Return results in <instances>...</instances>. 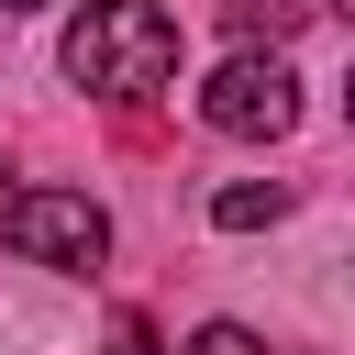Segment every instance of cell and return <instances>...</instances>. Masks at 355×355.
Listing matches in <instances>:
<instances>
[{"mask_svg":"<svg viewBox=\"0 0 355 355\" xmlns=\"http://www.w3.org/2000/svg\"><path fill=\"white\" fill-rule=\"evenodd\" d=\"M67 78L100 100H166L178 89V22L155 0H78L67 22Z\"/></svg>","mask_w":355,"mask_h":355,"instance_id":"obj_1","label":"cell"},{"mask_svg":"<svg viewBox=\"0 0 355 355\" xmlns=\"http://www.w3.org/2000/svg\"><path fill=\"white\" fill-rule=\"evenodd\" d=\"M0 233H11V255L67 266V277H89L111 255V211L89 189H0Z\"/></svg>","mask_w":355,"mask_h":355,"instance_id":"obj_2","label":"cell"},{"mask_svg":"<svg viewBox=\"0 0 355 355\" xmlns=\"http://www.w3.org/2000/svg\"><path fill=\"white\" fill-rule=\"evenodd\" d=\"M200 122L211 133H233V144H277L288 122H300V78H288V55H222L211 67V89H200Z\"/></svg>","mask_w":355,"mask_h":355,"instance_id":"obj_3","label":"cell"},{"mask_svg":"<svg viewBox=\"0 0 355 355\" xmlns=\"http://www.w3.org/2000/svg\"><path fill=\"white\" fill-rule=\"evenodd\" d=\"M277 211H288L277 178H233V189H211V222H222V233H255V222H277Z\"/></svg>","mask_w":355,"mask_h":355,"instance_id":"obj_4","label":"cell"},{"mask_svg":"<svg viewBox=\"0 0 355 355\" xmlns=\"http://www.w3.org/2000/svg\"><path fill=\"white\" fill-rule=\"evenodd\" d=\"M178 355H266V344H255V333H244V322H200V333H189V344H178Z\"/></svg>","mask_w":355,"mask_h":355,"instance_id":"obj_5","label":"cell"},{"mask_svg":"<svg viewBox=\"0 0 355 355\" xmlns=\"http://www.w3.org/2000/svg\"><path fill=\"white\" fill-rule=\"evenodd\" d=\"M111 355H166V344H155V322H111Z\"/></svg>","mask_w":355,"mask_h":355,"instance_id":"obj_6","label":"cell"},{"mask_svg":"<svg viewBox=\"0 0 355 355\" xmlns=\"http://www.w3.org/2000/svg\"><path fill=\"white\" fill-rule=\"evenodd\" d=\"M0 11H33V0H0Z\"/></svg>","mask_w":355,"mask_h":355,"instance_id":"obj_7","label":"cell"}]
</instances>
